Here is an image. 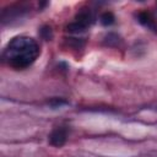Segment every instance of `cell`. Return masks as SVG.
<instances>
[{
    "mask_svg": "<svg viewBox=\"0 0 157 157\" xmlns=\"http://www.w3.org/2000/svg\"><path fill=\"white\" fill-rule=\"evenodd\" d=\"M39 33H40L42 38L45 39V40H50L53 38V31H52V28L49 26H43L39 29Z\"/></svg>",
    "mask_w": 157,
    "mask_h": 157,
    "instance_id": "obj_7",
    "label": "cell"
},
{
    "mask_svg": "<svg viewBox=\"0 0 157 157\" xmlns=\"http://www.w3.org/2000/svg\"><path fill=\"white\" fill-rule=\"evenodd\" d=\"M67 102L65 101V99H61V98H53L50 102H49V104L53 107V108H58V107H60V105H63V104H66Z\"/></svg>",
    "mask_w": 157,
    "mask_h": 157,
    "instance_id": "obj_8",
    "label": "cell"
},
{
    "mask_svg": "<svg viewBox=\"0 0 157 157\" xmlns=\"http://www.w3.org/2000/svg\"><path fill=\"white\" fill-rule=\"evenodd\" d=\"M94 22V16L91 10L83 9L78 11L75 16V21L70 22L66 26V31L69 33H82L85 32L92 23Z\"/></svg>",
    "mask_w": 157,
    "mask_h": 157,
    "instance_id": "obj_2",
    "label": "cell"
},
{
    "mask_svg": "<svg viewBox=\"0 0 157 157\" xmlns=\"http://www.w3.org/2000/svg\"><path fill=\"white\" fill-rule=\"evenodd\" d=\"M40 54L39 44L36 39L27 36L13 37L4 49V61L16 69L22 70L31 66Z\"/></svg>",
    "mask_w": 157,
    "mask_h": 157,
    "instance_id": "obj_1",
    "label": "cell"
},
{
    "mask_svg": "<svg viewBox=\"0 0 157 157\" xmlns=\"http://www.w3.org/2000/svg\"><path fill=\"white\" fill-rule=\"evenodd\" d=\"M99 22L103 25V26H110V25H113L114 22H115V17H114V15H113V12H110V11H105V12H103L102 15H101V17H99Z\"/></svg>",
    "mask_w": 157,
    "mask_h": 157,
    "instance_id": "obj_6",
    "label": "cell"
},
{
    "mask_svg": "<svg viewBox=\"0 0 157 157\" xmlns=\"http://www.w3.org/2000/svg\"><path fill=\"white\" fill-rule=\"evenodd\" d=\"M26 10H27V7H26L23 4L12 5V6H10L9 9L2 10L1 21H2V22H5V21H12V18H17V17L22 16V13H25Z\"/></svg>",
    "mask_w": 157,
    "mask_h": 157,
    "instance_id": "obj_4",
    "label": "cell"
},
{
    "mask_svg": "<svg viewBox=\"0 0 157 157\" xmlns=\"http://www.w3.org/2000/svg\"><path fill=\"white\" fill-rule=\"evenodd\" d=\"M137 21H139L142 26H145V27H147V28H150V29H152V31H156V28H157L156 21H155V18H153L152 13L148 12V11H140V12L137 13Z\"/></svg>",
    "mask_w": 157,
    "mask_h": 157,
    "instance_id": "obj_5",
    "label": "cell"
},
{
    "mask_svg": "<svg viewBox=\"0 0 157 157\" xmlns=\"http://www.w3.org/2000/svg\"><path fill=\"white\" fill-rule=\"evenodd\" d=\"M69 136V128L60 125L53 129V131L49 134V144L54 147H61L65 145Z\"/></svg>",
    "mask_w": 157,
    "mask_h": 157,
    "instance_id": "obj_3",
    "label": "cell"
}]
</instances>
